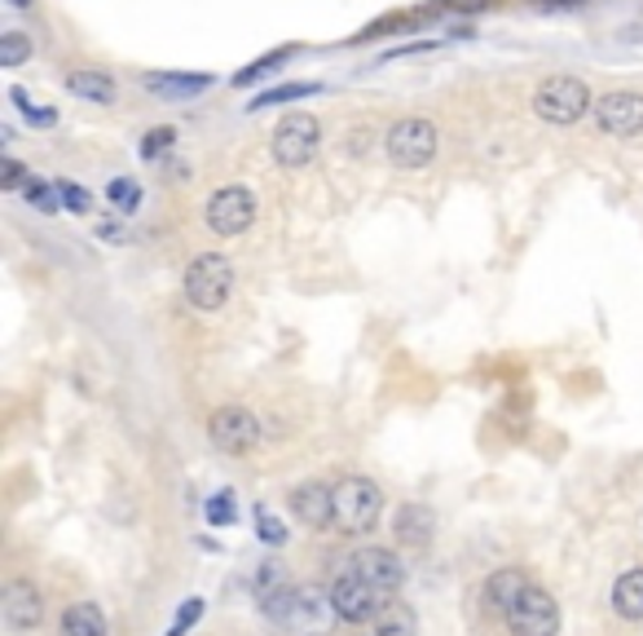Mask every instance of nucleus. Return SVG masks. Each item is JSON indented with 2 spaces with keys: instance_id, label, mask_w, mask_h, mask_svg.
I'll use <instances>...</instances> for the list:
<instances>
[{
  "instance_id": "obj_1",
  "label": "nucleus",
  "mask_w": 643,
  "mask_h": 636,
  "mask_svg": "<svg viewBox=\"0 0 643 636\" xmlns=\"http://www.w3.org/2000/svg\"><path fill=\"white\" fill-rule=\"evenodd\" d=\"M265 615L296 636H326L339 619L330 593L322 588H283L278 597H265Z\"/></svg>"
},
{
  "instance_id": "obj_2",
  "label": "nucleus",
  "mask_w": 643,
  "mask_h": 636,
  "mask_svg": "<svg viewBox=\"0 0 643 636\" xmlns=\"http://www.w3.org/2000/svg\"><path fill=\"white\" fill-rule=\"evenodd\" d=\"M591 107V89L578 75H547L533 93V115L547 124H578Z\"/></svg>"
},
{
  "instance_id": "obj_3",
  "label": "nucleus",
  "mask_w": 643,
  "mask_h": 636,
  "mask_svg": "<svg viewBox=\"0 0 643 636\" xmlns=\"http://www.w3.org/2000/svg\"><path fill=\"white\" fill-rule=\"evenodd\" d=\"M437 147H441V133L423 115H406V120H397L384 133V151H388V160L397 169H423V164H432L437 160Z\"/></svg>"
},
{
  "instance_id": "obj_4",
  "label": "nucleus",
  "mask_w": 643,
  "mask_h": 636,
  "mask_svg": "<svg viewBox=\"0 0 643 636\" xmlns=\"http://www.w3.org/2000/svg\"><path fill=\"white\" fill-rule=\"evenodd\" d=\"M229 287H234V270H229V261L221 252H203V256L190 261V270H185V301L194 310H203V314L221 310L229 301Z\"/></svg>"
},
{
  "instance_id": "obj_5",
  "label": "nucleus",
  "mask_w": 643,
  "mask_h": 636,
  "mask_svg": "<svg viewBox=\"0 0 643 636\" xmlns=\"http://www.w3.org/2000/svg\"><path fill=\"white\" fill-rule=\"evenodd\" d=\"M384 513V495L370 477H344L335 486V526L348 535H366Z\"/></svg>"
},
{
  "instance_id": "obj_6",
  "label": "nucleus",
  "mask_w": 643,
  "mask_h": 636,
  "mask_svg": "<svg viewBox=\"0 0 643 636\" xmlns=\"http://www.w3.org/2000/svg\"><path fill=\"white\" fill-rule=\"evenodd\" d=\"M322 147V129L314 115L296 111V115H283V124L274 129V160L283 169H305Z\"/></svg>"
},
{
  "instance_id": "obj_7",
  "label": "nucleus",
  "mask_w": 643,
  "mask_h": 636,
  "mask_svg": "<svg viewBox=\"0 0 643 636\" xmlns=\"http://www.w3.org/2000/svg\"><path fill=\"white\" fill-rule=\"evenodd\" d=\"M330 602H335V615H339L344 624H370V619L384 615L388 593H379L375 584H366V579H357L353 571H344V575L335 579V588H330Z\"/></svg>"
},
{
  "instance_id": "obj_8",
  "label": "nucleus",
  "mask_w": 643,
  "mask_h": 636,
  "mask_svg": "<svg viewBox=\"0 0 643 636\" xmlns=\"http://www.w3.org/2000/svg\"><path fill=\"white\" fill-rule=\"evenodd\" d=\"M507 628H511V636H555L560 633V606L551 602V593L529 584L516 597V606L507 610Z\"/></svg>"
},
{
  "instance_id": "obj_9",
  "label": "nucleus",
  "mask_w": 643,
  "mask_h": 636,
  "mask_svg": "<svg viewBox=\"0 0 643 636\" xmlns=\"http://www.w3.org/2000/svg\"><path fill=\"white\" fill-rule=\"evenodd\" d=\"M207 225L216 230V234H225V239H234V234H243L252 221H256V195L247 191V186H221L212 200H207Z\"/></svg>"
},
{
  "instance_id": "obj_10",
  "label": "nucleus",
  "mask_w": 643,
  "mask_h": 636,
  "mask_svg": "<svg viewBox=\"0 0 643 636\" xmlns=\"http://www.w3.org/2000/svg\"><path fill=\"white\" fill-rule=\"evenodd\" d=\"M207 433H212V446H221L229 455H243L261 442V421L247 407H221V412H212Z\"/></svg>"
},
{
  "instance_id": "obj_11",
  "label": "nucleus",
  "mask_w": 643,
  "mask_h": 636,
  "mask_svg": "<svg viewBox=\"0 0 643 636\" xmlns=\"http://www.w3.org/2000/svg\"><path fill=\"white\" fill-rule=\"evenodd\" d=\"M595 124L604 133H613V138H635V133H643V93H626V89L604 93L595 102Z\"/></svg>"
},
{
  "instance_id": "obj_12",
  "label": "nucleus",
  "mask_w": 643,
  "mask_h": 636,
  "mask_svg": "<svg viewBox=\"0 0 643 636\" xmlns=\"http://www.w3.org/2000/svg\"><path fill=\"white\" fill-rule=\"evenodd\" d=\"M344 566H348L357 579H366V584H375L379 593H388V597H392V593L401 588V579H406L397 553H388V548H361V553H353Z\"/></svg>"
},
{
  "instance_id": "obj_13",
  "label": "nucleus",
  "mask_w": 643,
  "mask_h": 636,
  "mask_svg": "<svg viewBox=\"0 0 643 636\" xmlns=\"http://www.w3.org/2000/svg\"><path fill=\"white\" fill-rule=\"evenodd\" d=\"M0 615H4V624H9L13 633H31V628L40 624V615H44L40 588H35L31 579H13V584L4 588V597H0Z\"/></svg>"
},
{
  "instance_id": "obj_14",
  "label": "nucleus",
  "mask_w": 643,
  "mask_h": 636,
  "mask_svg": "<svg viewBox=\"0 0 643 636\" xmlns=\"http://www.w3.org/2000/svg\"><path fill=\"white\" fill-rule=\"evenodd\" d=\"M292 513L309 526V531H326L335 526V491L322 482H305L292 491Z\"/></svg>"
},
{
  "instance_id": "obj_15",
  "label": "nucleus",
  "mask_w": 643,
  "mask_h": 636,
  "mask_svg": "<svg viewBox=\"0 0 643 636\" xmlns=\"http://www.w3.org/2000/svg\"><path fill=\"white\" fill-rule=\"evenodd\" d=\"M432 535H437V517H432V508H423V504H406V508L397 513V539H401L406 548H428Z\"/></svg>"
},
{
  "instance_id": "obj_16",
  "label": "nucleus",
  "mask_w": 643,
  "mask_h": 636,
  "mask_svg": "<svg viewBox=\"0 0 643 636\" xmlns=\"http://www.w3.org/2000/svg\"><path fill=\"white\" fill-rule=\"evenodd\" d=\"M524 588H529L524 571H498V575H489V584H484V606L498 610V615H507Z\"/></svg>"
},
{
  "instance_id": "obj_17",
  "label": "nucleus",
  "mask_w": 643,
  "mask_h": 636,
  "mask_svg": "<svg viewBox=\"0 0 643 636\" xmlns=\"http://www.w3.org/2000/svg\"><path fill=\"white\" fill-rule=\"evenodd\" d=\"M67 89H71L75 98L98 102V107H111V102H115V80H111L106 71H71V75H67Z\"/></svg>"
},
{
  "instance_id": "obj_18",
  "label": "nucleus",
  "mask_w": 643,
  "mask_h": 636,
  "mask_svg": "<svg viewBox=\"0 0 643 636\" xmlns=\"http://www.w3.org/2000/svg\"><path fill=\"white\" fill-rule=\"evenodd\" d=\"M613 610L622 619H643V571H626L618 584H613Z\"/></svg>"
},
{
  "instance_id": "obj_19",
  "label": "nucleus",
  "mask_w": 643,
  "mask_h": 636,
  "mask_svg": "<svg viewBox=\"0 0 643 636\" xmlns=\"http://www.w3.org/2000/svg\"><path fill=\"white\" fill-rule=\"evenodd\" d=\"M146 84H151L160 98H194V93L212 89V75H207V71H194V75H172V71H163V75H151Z\"/></svg>"
},
{
  "instance_id": "obj_20",
  "label": "nucleus",
  "mask_w": 643,
  "mask_h": 636,
  "mask_svg": "<svg viewBox=\"0 0 643 636\" xmlns=\"http://www.w3.org/2000/svg\"><path fill=\"white\" fill-rule=\"evenodd\" d=\"M62 636H106V619H102L98 606L80 602V606H71L62 615Z\"/></svg>"
},
{
  "instance_id": "obj_21",
  "label": "nucleus",
  "mask_w": 643,
  "mask_h": 636,
  "mask_svg": "<svg viewBox=\"0 0 643 636\" xmlns=\"http://www.w3.org/2000/svg\"><path fill=\"white\" fill-rule=\"evenodd\" d=\"M415 610L401 606V602H388L384 615H379V636H415Z\"/></svg>"
},
{
  "instance_id": "obj_22",
  "label": "nucleus",
  "mask_w": 643,
  "mask_h": 636,
  "mask_svg": "<svg viewBox=\"0 0 643 636\" xmlns=\"http://www.w3.org/2000/svg\"><path fill=\"white\" fill-rule=\"evenodd\" d=\"M9 102H13V107H18V111L31 120V124H40V129H53V124H58V111L40 107V102H35V98H31L22 84H13V89H9Z\"/></svg>"
},
{
  "instance_id": "obj_23",
  "label": "nucleus",
  "mask_w": 643,
  "mask_h": 636,
  "mask_svg": "<svg viewBox=\"0 0 643 636\" xmlns=\"http://www.w3.org/2000/svg\"><path fill=\"white\" fill-rule=\"evenodd\" d=\"M314 93H318V84H278V89L261 93V98L252 102V111H265V107H283V102H300V98H314Z\"/></svg>"
},
{
  "instance_id": "obj_24",
  "label": "nucleus",
  "mask_w": 643,
  "mask_h": 636,
  "mask_svg": "<svg viewBox=\"0 0 643 636\" xmlns=\"http://www.w3.org/2000/svg\"><path fill=\"white\" fill-rule=\"evenodd\" d=\"M287 58H292V49H274V53H265L261 62H252V67H243V71L234 75V84H238V89H247V84H256V80H265V75L274 71V67H283Z\"/></svg>"
},
{
  "instance_id": "obj_25",
  "label": "nucleus",
  "mask_w": 643,
  "mask_h": 636,
  "mask_svg": "<svg viewBox=\"0 0 643 636\" xmlns=\"http://www.w3.org/2000/svg\"><path fill=\"white\" fill-rule=\"evenodd\" d=\"M106 200H111L115 209H120V212H124V216H129V212L142 209V186H137L133 178H115V182L106 186Z\"/></svg>"
},
{
  "instance_id": "obj_26",
  "label": "nucleus",
  "mask_w": 643,
  "mask_h": 636,
  "mask_svg": "<svg viewBox=\"0 0 643 636\" xmlns=\"http://www.w3.org/2000/svg\"><path fill=\"white\" fill-rule=\"evenodd\" d=\"M22 195H27V204L35 212H44V216H53V212L62 209V200H58V186H44V182H22Z\"/></svg>"
},
{
  "instance_id": "obj_27",
  "label": "nucleus",
  "mask_w": 643,
  "mask_h": 636,
  "mask_svg": "<svg viewBox=\"0 0 643 636\" xmlns=\"http://www.w3.org/2000/svg\"><path fill=\"white\" fill-rule=\"evenodd\" d=\"M31 58V44L22 31H4L0 36V67H22Z\"/></svg>"
},
{
  "instance_id": "obj_28",
  "label": "nucleus",
  "mask_w": 643,
  "mask_h": 636,
  "mask_svg": "<svg viewBox=\"0 0 643 636\" xmlns=\"http://www.w3.org/2000/svg\"><path fill=\"white\" fill-rule=\"evenodd\" d=\"M283 588H287L283 566H278V562H261V571H256V593H261V602H265V597H278Z\"/></svg>"
},
{
  "instance_id": "obj_29",
  "label": "nucleus",
  "mask_w": 643,
  "mask_h": 636,
  "mask_svg": "<svg viewBox=\"0 0 643 636\" xmlns=\"http://www.w3.org/2000/svg\"><path fill=\"white\" fill-rule=\"evenodd\" d=\"M176 147V129H151L142 142H137V155L142 160H160L163 151H172Z\"/></svg>"
},
{
  "instance_id": "obj_30",
  "label": "nucleus",
  "mask_w": 643,
  "mask_h": 636,
  "mask_svg": "<svg viewBox=\"0 0 643 636\" xmlns=\"http://www.w3.org/2000/svg\"><path fill=\"white\" fill-rule=\"evenodd\" d=\"M256 526H261V539H265V544H274V548L287 544V526H283L269 508H256Z\"/></svg>"
},
{
  "instance_id": "obj_31",
  "label": "nucleus",
  "mask_w": 643,
  "mask_h": 636,
  "mask_svg": "<svg viewBox=\"0 0 643 636\" xmlns=\"http://www.w3.org/2000/svg\"><path fill=\"white\" fill-rule=\"evenodd\" d=\"M207 522L212 526H229L234 522V495L229 491H221V495L207 499Z\"/></svg>"
},
{
  "instance_id": "obj_32",
  "label": "nucleus",
  "mask_w": 643,
  "mask_h": 636,
  "mask_svg": "<svg viewBox=\"0 0 643 636\" xmlns=\"http://www.w3.org/2000/svg\"><path fill=\"white\" fill-rule=\"evenodd\" d=\"M58 186V200H62V209H71V212H89V191L84 186H75V182H53Z\"/></svg>"
},
{
  "instance_id": "obj_33",
  "label": "nucleus",
  "mask_w": 643,
  "mask_h": 636,
  "mask_svg": "<svg viewBox=\"0 0 643 636\" xmlns=\"http://www.w3.org/2000/svg\"><path fill=\"white\" fill-rule=\"evenodd\" d=\"M198 615H203V602H198V597H190V602L181 606V615L172 619V628H167V636H185V633H190V628H194V624H198Z\"/></svg>"
},
{
  "instance_id": "obj_34",
  "label": "nucleus",
  "mask_w": 643,
  "mask_h": 636,
  "mask_svg": "<svg viewBox=\"0 0 643 636\" xmlns=\"http://www.w3.org/2000/svg\"><path fill=\"white\" fill-rule=\"evenodd\" d=\"M9 4H13V9H27V4H31V0H9Z\"/></svg>"
}]
</instances>
